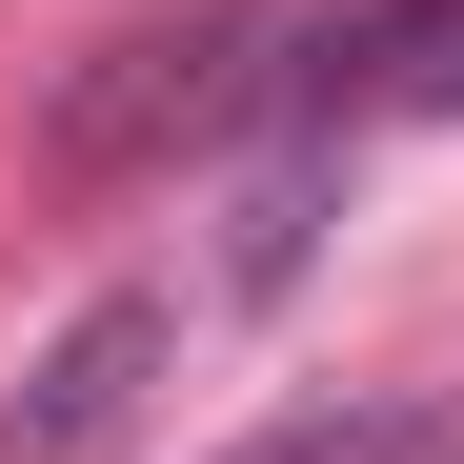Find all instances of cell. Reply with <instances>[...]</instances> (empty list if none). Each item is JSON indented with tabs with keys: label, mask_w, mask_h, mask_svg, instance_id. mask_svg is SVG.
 Returning a JSON list of instances; mask_svg holds the SVG:
<instances>
[{
	"label": "cell",
	"mask_w": 464,
	"mask_h": 464,
	"mask_svg": "<svg viewBox=\"0 0 464 464\" xmlns=\"http://www.w3.org/2000/svg\"><path fill=\"white\" fill-rule=\"evenodd\" d=\"M283 141H363V121H464V0H324L263 61Z\"/></svg>",
	"instance_id": "cell-1"
},
{
	"label": "cell",
	"mask_w": 464,
	"mask_h": 464,
	"mask_svg": "<svg viewBox=\"0 0 464 464\" xmlns=\"http://www.w3.org/2000/svg\"><path fill=\"white\" fill-rule=\"evenodd\" d=\"M162 363H182V283H102L82 324L21 363V404H0V464H102L141 404H162Z\"/></svg>",
	"instance_id": "cell-2"
},
{
	"label": "cell",
	"mask_w": 464,
	"mask_h": 464,
	"mask_svg": "<svg viewBox=\"0 0 464 464\" xmlns=\"http://www.w3.org/2000/svg\"><path fill=\"white\" fill-rule=\"evenodd\" d=\"M222 464H464V404H444V383H343V404L243 424Z\"/></svg>",
	"instance_id": "cell-3"
}]
</instances>
